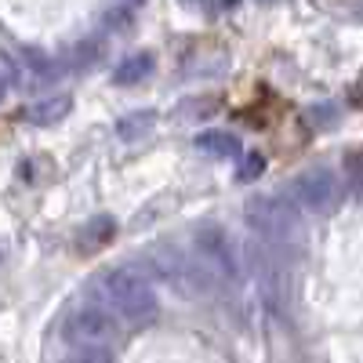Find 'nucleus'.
Wrapping results in <instances>:
<instances>
[{"mask_svg": "<svg viewBox=\"0 0 363 363\" xmlns=\"http://www.w3.org/2000/svg\"><path fill=\"white\" fill-rule=\"evenodd\" d=\"M95 298L99 306H106L120 323H131V327H145L153 323L160 313V301L157 291L149 287V280L135 269H109L99 277L95 284Z\"/></svg>", "mask_w": 363, "mask_h": 363, "instance_id": "obj_1", "label": "nucleus"}, {"mask_svg": "<svg viewBox=\"0 0 363 363\" xmlns=\"http://www.w3.org/2000/svg\"><path fill=\"white\" fill-rule=\"evenodd\" d=\"M244 218L251 236L265 240L269 247H298L306 240V229H301V215H298V203L277 193H265V196H251L244 207Z\"/></svg>", "mask_w": 363, "mask_h": 363, "instance_id": "obj_2", "label": "nucleus"}, {"mask_svg": "<svg viewBox=\"0 0 363 363\" xmlns=\"http://www.w3.org/2000/svg\"><path fill=\"white\" fill-rule=\"evenodd\" d=\"M244 269L251 272L262 306L280 316L287 309V298H291V277H287L284 258L277 255V247H269L265 240L251 236L244 244Z\"/></svg>", "mask_w": 363, "mask_h": 363, "instance_id": "obj_3", "label": "nucleus"}, {"mask_svg": "<svg viewBox=\"0 0 363 363\" xmlns=\"http://www.w3.org/2000/svg\"><path fill=\"white\" fill-rule=\"evenodd\" d=\"M196 262L203 269L207 284L229 287L240 280V269H244V251L233 247V240L225 236V229L218 225H203L196 229Z\"/></svg>", "mask_w": 363, "mask_h": 363, "instance_id": "obj_4", "label": "nucleus"}, {"mask_svg": "<svg viewBox=\"0 0 363 363\" xmlns=\"http://www.w3.org/2000/svg\"><path fill=\"white\" fill-rule=\"evenodd\" d=\"M149 265H153L157 277H160L171 291H178V294H196V291L207 284L200 262L189 258L186 251H178L174 244L153 247V251H149Z\"/></svg>", "mask_w": 363, "mask_h": 363, "instance_id": "obj_5", "label": "nucleus"}, {"mask_svg": "<svg viewBox=\"0 0 363 363\" xmlns=\"http://www.w3.org/2000/svg\"><path fill=\"white\" fill-rule=\"evenodd\" d=\"M291 200L298 203V211H313V215H330L342 203V182L335 171L316 167L306 171L291 182Z\"/></svg>", "mask_w": 363, "mask_h": 363, "instance_id": "obj_6", "label": "nucleus"}, {"mask_svg": "<svg viewBox=\"0 0 363 363\" xmlns=\"http://www.w3.org/2000/svg\"><path fill=\"white\" fill-rule=\"evenodd\" d=\"M66 338L73 345H95V349H109L116 338V316L99 306V301H84L77 306L66 320Z\"/></svg>", "mask_w": 363, "mask_h": 363, "instance_id": "obj_7", "label": "nucleus"}, {"mask_svg": "<svg viewBox=\"0 0 363 363\" xmlns=\"http://www.w3.org/2000/svg\"><path fill=\"white\" fill-rule=\"evenodd\" d=\"M69 95H51V99H40L26 109V120L29 124H55V120H62L69 113Z\"/></svg>", "mask_w": 363, "mask_h": 363, "instance_id": "obj_8", "label": "nucleus"}, {"mask_svg": "<svg viewBox=\"0 0 363 363\" xmlns=\"http://www.w3.org/2000/svg\"><path fill=\"white\" fill-rule=\"evenodd\" d=\"M196 149H203V153H211V157H236L240 142L229 131H203V135H196Z\"/></svg>", "mask_w": 363, "mask_h": 363, "instance_id": "obj_9", "label": "nucleus"}, {"mask_svg": "<svg viewBox=\"0 0 363 363\" xmlns=\"http://www.w3.org/2000/svg\"><path fill=\"white\" fill-rule=\"evenodd\" d=\"M149 69H153V58L149 55H131V58H124V62L116 66L113 80L116 84H138V80L149 77Z\"/></svg>", "mask_w": 363, "mask_h": 363, "instance_id": "obj_10", "label": "nucleus"}, {"mask_svg": "<svg viewBox=\"0 0 363 363\" xmlns=\"http://www.w3.org/2000/svg\"><path fill=\"white\" fill-rule=\"evenodd\" d=\"M62 363H113L109 349H95V345H73L69 356Z\"/></svg>", "mask_w": 363, "mask_h": 363, "instance_id": "obj_11", "label": "nucleus"}, {"mask_svg": "<svg viewBox=\"0 0 363 363\" xmlns=\"http://www.w3.org/2000/svg\"><path fill=\"white\" fill-rule=\"evenodd\" d=\"M149 128H153V113H135V116H128L116 131H120V138H135V135H142V131H149Z\"/></svg>", "mask_w": 363, "mask_h": 363, "instance_id": "obj_12", "label": "nucleus"}, {"mask_svg": "<svg viewBox=\"0 0 363 363\" xmlns=\"http://www.w3.org/2000/svg\"><path fill=\"white\" fill-rule=\"evenodd\" d=\"M262 171H265V157L262 153H244V164H240V178L244 182H255V178H262Z\"/></svg>", "mask_w": 363, "mask_h": 363, "instance_id": "obj_13", "label": "nucleus"}, {"mask_svg": "<svg viewBox=\"0 0 363 363\" xmlns=\"http://www.w3.org/2000/svg\"><path fill=\"white\" fill-rule=\"evenodd\" d=\"M262 4H272V0H262Z\"/></svg>", "mask_w": 363, "mask_h": 363, "instance_id": "obj_14", "label": "nucleus"}]
</instances>
